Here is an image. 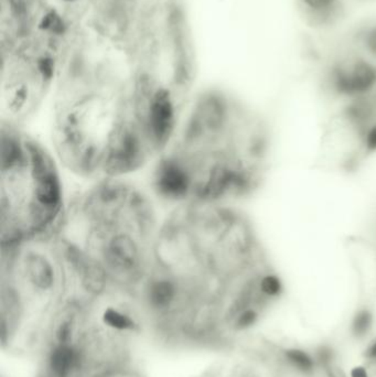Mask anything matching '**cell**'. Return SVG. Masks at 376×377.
<instances>
[{"label":"cell","mask_w":376,"mask_h":377,"mask_svg":"<svg viewBox=\"0 0 376 377\" xmlns=\"http://www.w3.org/2000/svg\"><path fill=\"white\" fill-rule=\"evenodd\" d=\"M272 156L266 118L219 93L187 106L154 161L152 191L173 207L233 205L261 188Z\"/></svg>","instance_id":"obj_1"},{"label":"cell","mask_w":376,"mask_h":377,"mask_svg":"<svg viewBox=\"0 0 376 377\" xmlns=\"http://www.w3.org/2000/svg\"><path fill=\"white\" fill-rule=\"evenodd\" d=\"M161 221L144 188L108 179L68 200L57 237L92 285H131L148 277Z\"/></svg>","instance_id":"obj_2"},{"label":"cell","mask_w":376,"mask_h":377,"mask_svg":"<svg viewBox=\"0 0 376 377\" xmlns=\"http://www.w3.org/2000/svg\"><path fill=\"white\" fill-rule=\"evenodd\" d=\"M284 356L288 364L298 372L303 374L314 372L317 362L314 356L310 355L308 352L303 351L301 348H288L284 352Z\"/></svg>","instance_id":"obj_6"},{"label":"cell","mask_w":376,"mask_h":377,"mask_svg":"<svg viewBox=\"0 0 376 377\" xmlns=\"http://www.w3.org/2000/svg\"><path fill=\"white\" fill-rule=\"evenodd\" d=\"M303 5L317 22L326 24L337 16L339 0H303Z\"/></svg>","instance_id":"obj_5"},{"label":"cell","mask_w":376,"mask_h":377,"mask_svg":"<svg viewBox=\"0 0 376 377\" xmlns=\"http://www.w3.org/2000/svg\"><path fill=\"white\" fill-rule=\"evenodd\" d=\"M366 356H368V359L376 360V340L366 350Z\"/></svg>","instance_id":"obj_14"},{"label":"cell","mask_w":376,"mask_h":377,"mask_svg":"<svg viewBox=\"0 0 376 377\" xmlns=\"http://www.w3.org/2000/svg\"><path fill=\"white\" fill-rule=\"evenodd\" d=\"M259 314L255 308L244 310L236 319V327L238 330H246L253 327L259 320Z\"/></svg>","instance_id":"obj_9"},{"label":"cell","mask_w":376,"mask_h":377,"mask_svg":"<svg viewBox=\"0 0 376 377\" xmlns=\"http://www.w3.org/2000/svg\"><path fill=\"white\" fill-rule=\"evenodd\" d=\"M335 359V353L329 346H321L317 350L316 362L322 365H329Z\"/></svg>","instance_id":"obj_11"},{"label":"cell","mask_w":376,"mask_h":377,"mask_svg":"<svg viewBox=\"0 0 376 377\" xmlns=\"http://www.w3.org/2000/svg\"><path fill=\"white\" fill-rule=\"evenodd\" d=\"M351 377H370L368 371L363 367H356L352 369Z\"/></svg>","instance_id":"obj_13"},{"label":"cell","mask_w":376,"mask_h":377,"mask_svg":"<svg viewBox=\"0 0 376 377\" xmlns=\"http://www.w3.org/2000/svg\"><path fill=\"white\" fill-rule=\"evenodd\" d=\"M102 320L105 325L114 330H133V327H136L135 321L129 317V314L120 311L113 306H108L104 310Z\"/></svg>","instance_id":"obj_7"},{"label":"cell","mask_w":376,"mask_h":377,"mask_svg":"<svg viewBox=\"0 0 376 377\" xmlns=\"http://www.w3.org/2000/svg\"><path fill=\"white\" fill-rule=\"evenodd\" d=\"M71 330H72V325H71L70 321H64V323H61L58 331H57V338H58L60 344H68L71 333H72Z\"/></svg>","instance_id":"obj_12"},{"label":"cell","mask_w":376,"mask_h":377,"mask_svg":"<svg viewBox=\"0 0 376 377\" xmlns=\"http://www.w3.org/2000/svg\"><path fill=\"white\" fill-rule=\"evenodd\" d=\"M76 362L75 350L68 344H60L50 354L49 367L55 377H68Z\"/></svg>","instance_id":"obj_4"},{"label":"cell","mask_w":376,"mask_h":377,"mask_svg":"<svg viewBox=\"0 0 376 377\" xmlns=\"http://www.w3.org/2000/svg\"><path fill=\"white\" fill-rule=\"evenodd\" d=\"M1 249L58 235L68 209L55 154L24 127L0 125Z\"/></svg>","instance_id":"obj_3"},{"label":"cell","mask_w":376,"mask_h":377,"mask_svg":"<svg viewBox=\"0 0 376 377\" xmlns=\"http://www.w3.org/2000/svg\"><path fill=\"white\" fill-rule=\"evenodd\" d=\"M361 42L366 52L376 60V26L370 27L361 34Z\"/></svg>","instance_id":"obj_10"},{"label":"cell","mask_w":376,"mask_h":377,"mask_svg":"<svg viewBox=\"0 0 376 377\" xmlns=\"http://www.w3.org/2000/svg\"><path fill=\"white\" fill-rule=\"evenodd\" d=\"M373 325V318L368 310L358 312L353 319L352 333L356 338H364L371 331Z\"/></svg>","instance_id":"obj_8"}]
</instances>
